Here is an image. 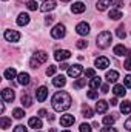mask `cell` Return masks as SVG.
<instances>
[{
	"instance_id": "f546056e",
	"label": "cell",
	"mask_w": 131,
	"mask_h": 132,
	"mask_svg": "<svg viewBox=\"0 0 131 132\" xmlns=\"http://www.w3.org/2000/svg\"><path fill=\"white\" fill-rule=\"evenodd\" d=\"M12 115H14V118H23L25 117V111L23 109H20V108H16L14 111H12Z\"/></svg>"
},
{
	"instance_id": "603a6c76",
	"label": "cell",
	"mask_w": 131,
	"mask_h": 132,
	"mask_svg": "<svg viewBox=\"0 0 131 132\" xmlns=\"http://www.w3.org/2000/svg\"><path fill=\"white\" fill-rule=\"evenodd\" d=\"M120 112L122 114H131V101L128 100H125V101H122V104H120Z\"/></svg>"
},
{
	"instance_id": "7402d4cb",
	"label": "cell",
	"mask_w": 131,
	"mask_h": 132,
	"mask_svg": "<svg viewBox=\"0 0 131 132\" xmlns=\"http://www.w3.org/2000/svg\"><path fill=\"white\" fill-rule=\"evenodd\" d=\"M3 75H5V78L12 80V78H16V77H17V71H16L14 68H8V69H5Z\"/></svg>"
},
{
	"instance_id": "d6986e66",
	"label": "cell",
	"mask_w": 131,
	"mask_h": 132,
	"mask_svg": "<svg viewBox=\"0 0 131 132\" xmlns=\"http://www.w3.org/2000/svg\"><path fill=\"white\" fill-rule=\"evenodd\" d=\"M53 85H54L56 88H62V86L66 85V78L63 77V75H57V77L53 78Z\"/></svg>"
},
{
	"instance_id": "f5cc1de1",
	"label": "cell",
	"mask_w": 131,
	"mask_h": 132,
	"mask_svg": "<svg viewBox=\"0 0 131 132\" xmlns=\"http://www.w3.org/2000/svg\"><path fill=\"white\" fill-rule=\"evenodd\" d=\"M62 2H69V0H62Z\"/></svg>"
},
{
	"instance_id": "5bb4252c",
	"label": "cell",
	"mask_w": 131,
	"mask_h": 132,
	"mask_svg": "<svg viewBox=\"0 0 131 132\" xmlns=\"http://www.w3.org/2000/svg\"><path fill=\"white\" fill-rule=\"evenodd\" d=\"M54 8H56V0H45L43 5L40 6V11L48 12V11H53Z\"/></svg>"
},
{
	"instance_id": "11a10c76",
	"label": "cell",
	"mask_w": 131,
	"mask_h": 132,
	"mask_svg": "<svg viewBox=\"0 0 131 132\" xmlns=\"http://www.w3.org/2000/svg\"><path fill=\"white\" fill-rule=\"evenodd\" d=\"M35 132H40V131H35Z\"/></svg>"
},
{
	"instance_id": "484cf974",
	"label": "cell",
	"mask_w": 131,
	"mask_h": 132,
	"mask_svg": "<svg viewBox=\"0 0 131 132\" xmlns=\"http://www.w3.org/2000/svg\"><path fill=\"white\" fill-rule=\"evenodd\" d=\"M99 86H102V78L100 77H93L90 81V88L91 89H97Z\"/></svg>"
},
{
	"instance_id": "ab89813d",
	"label": "cell",
	"mask_w": 131,
	"mask_h": 132,
	"mask_svg": "<svg viewBox=\"0 0 131 132\" xmlns=\"http://www.w3.org/2000/svg\"><path fill=\"white\" fill-rule=\"evenodd\" d=\"M85 77H90V78L96 77V71H94V69H86V71H85Z\"/></svg>"
},
{
	"instance_id": "60d3db41",
	"label": "cell",
	"mask_w": 131,
	"mask_h": 132,
	"mask_svg": "<svg viewBox=\"0 0 131 132\" xmlns=\"http://www.w3.org/2000/svg\"><path fill=\"white\" fill-rule=\"evenodd\" d=\"M54 74H56V66L49 65V68H46V75L49 77V75H54Z\"/></svg>"
},
{
	"instance_id": "7bdbcfd3",
	"label": "cell",
	"mask_w": 131,
	"mask_h": 132,
	"mask_svg": "<svg viewBox=\"0 0 131 132\" xmlns=\"http://www.w3.org/2000/svg\"><path fill=\"white\" fill-rule=\"evenodd\" d=\"M100 132H117L114 128H111V126H106V128H102V131Z\"/></svg>"
},
{
	"instance_id": "6da1fadb",
	"label": "cell",
	"mask_w": 131,
	"mask_h": 132,
	"mask_svg": "<svg viewBox=\"0 0 131 132\" xmlns=\"http://www.w3.org/2000/svg\"><path fill=\"white\" fill-rule=\"evenodd\" d=\"M51 103H53L54 111H57V112H63V111H66V109L71 106L72 100H71V95H69L68 92L62 91V92H56V94L53 95Z\"/></svg>"
},
{
	"instance_id": "ee69618b",
	"label": "cell",
	"mask_w": 131,
	"mask_h": 132,
	"mask_svg": "<svg viewBox=\"0 0 131 132\" xmlns=\"http://www.w3.org/2000/svg\"><path fill=\"white\" fill-rule=\"evenodd\" d=\"M123 68H125V69H128V71H131V59L125 60V63H123Z\"/></svg>"
},
{
	"instance_id": "7a4b0ae2",
	"label": "cell",
	"mask_w": 131,
	"mask_h": 132,
	"mask_svg": "<svg viewBox=\"0 0 131 132\" xmlns=\"http://www.w3.org/2000/svg\"><path fill=\"white\" fill-rule=\"evenodd\" d=\"M111 42H113V34L110 31H102L97 35V40H96L97 48H100V49H106L111 45Z\"/></svg>"
},
{
	"instance_id": "4316f807",
	"label": "cell",
	"mask_w": 131,
	"mask_h": 132,
	"mask_svg": "<svg viewBox=\"0 0 131 132\" xmlns=\"http://www.w3.org/2000/svg\"><path fill=\"white\" fill-rule=\"evenodd\" d=\"M127 51H128V49H127L123 45H116V46H114V54L119 55V57L123 55V54H127Z\"/></svg>"
},
{
	"instance_id": "277c9868",
	"label": "cell",
	"mask_w": 131,
	"mask_h": 132,
	"mask_svg": "<svg viewBox=\"0 0 131 132\" xmlns=\"http://www.w3.org/2000/svg\"><path fill=\"white\" fill-rule=\"evenodd\" d=\"M66 34V29H65V25H62V23H59V25H56L53 29H51V35H53V38H63Z\"/></svg>"
},
{
	"instance_id": "8fae6325",
	"label": "cell",
	"mask_w": 131,
	"mask_h": 132,
	"mask_svg": "<svg viewBox=\"0 0 131 132\" xmlns=\"http://www.w3.org/2000/svg\"><path fill=\"white\" fill-rule=\"evenodd\" d=\"M35 97H37V101H45L46 97H48V89H46V86H40V88L35 91Z\"/></svg>"
},
{
	"instance_id": "4dcf8cb0",
	"label": "cell",
	"mask_w": 131,
	"mask_h": 132,
	"mask_svg": "<svg viewBox=\"0 0 131 132\" xmlns=\"http://www.w3.org/2000/svg\"><path fill=\"white\" fill-rule=\"evenodd\" d=\"M114 121H116V115H105L103 117V125H106V126H111Z\"/></svg>"
},
{
	"instance_id": "f35d334b",
	"label": "cell",
	"mask_w": 131,
	"mask_h": 132,
	"mask_svg": "<svg viewBox=\"0 0 131 132\" xmlns=\"http://www.w3.org/2000/svg\"><path fill=\"white\" fill-rule=\"evenodd\" d=\"M123 86L125 88H131V75L123 77Z\"/></svg>"
},
{
	"instance_id": "83f0119b",
	"label": "cell",
	"mask_w": 131,
	"mask_h": 132,
	"mask_svg": "<svg viewBox=\"0 0 131 132\" xmlns=\"http://www.w3.org/2000/svg\"><path fill=\"white\" fill-rule=\"evenodd\" d=\"M123 15H122V12L119 11V9H111L110 11V19H113V20H119V19H122Z\"/></svg>"
},
{
	"instance_id": "bcb514c9",
	"label": "cell",
	"mask_w": 131,
	"mask_h": 132,
	"mask_svg": "<svg viewBox=\"0 0 131 132\" xmlns=\"http://www.w3.org/2000/svg\"><path fill=\"white\" fill-rule=\"evenodd\" d=\"M53 22H54V17H53V15H48V17L45 19V23H46V25H49V23H53Z\"/></svg>"
},
{
	"instance_id": "e575fe53",
	"label": "cell",
	"mask_w": 131,
	"mask_h": 132,
	"mask_svg": "<svg viewBox=\"0 0 131 132\" xmlns=\"http://www.w3.org/2000/svg\"><path fill=\"white\" fill-rule=\"evenodd\" d=\"M26 6H28L30 11H35V9H37V2H35V0H30V2L26 3Z\"/></svg>"
},
{
	"instance_id": "b9f144b4",
	"label": "cell",
	"mask_w": 131,
	"mask_h": 132,
	"mask_svg": "<svg viewBox=\"0 0 131 132\" xmlns=\"http://www.w3.org/2000/svg\"><path fill=\"white\" fill-rule=\"evenodd\" d=\"M14 132H26V128H25L23 125H17V126L14 128Z\"/></svg>"
},
{
	"instance_id": "8992f818",
	"label": "cell",
	"mask_w": 131,
	"mask_h": 132,
	"mask_svg": "<svg viewBox=\"0 0 131 132\" xmlns=\"http://www.w3.org/2000/svg\"><path fill=\"white\" fill-rule=\"evenodd\" d=\"M69 55H71V52H69L68 49H57V51L54 52V59H56L57 62H63L66 59H69Z\"/></svg>"
},
{
	"instance_id": "52a82bcc",
	"label": "cell",
	"mask_w": 131,
	"mask_h": 132,
	"mask_svg": "<svg viewBox=\"0 0 131 132\" xmlns=\"http://www.w3.org/2000/svg\"><path fill=\"white\" fill-rule=\"evenodd\" d=\"M2 98L5 100V101H8V103L14 101V98H16V94H14L12 88H5V89L2 91Z\"/></svg>"
},
{
	"instance_id": "c3c4849f",
	"label": "cell",
	"mask_w": 131,
	"mask_h": 132,
	"mask_svg": "<svg viewBox=\"0 0 131 132\" xmlns=\"http://www.w3.org/2000/svg\"><path fill=\"white\" fill-rule=\"evenodd\" d=\"M37 117H46V111H45V109H40V111L37 112Z\"/></svg>"
},
{
	"instance_id": "d590c367",
	"label": "cell",
	"mask_w": 131,
	"mask_h": 132,
	"mask_svg": "<svg viewBox=\"0 0 131 132\" xmlns=\"http://www.w3.org/2000/svg\"><path fill=\"white\" fill-rule=\"evenodd\" d=\"M86 97H88V98H91V100H94V98H97V97H99V92L96 91V89H91V91L86 94Z\"/></svg>"
},
{
	"instance_id": "d6a6232c",
	"label": "cell",
	"mask_w": 131,
	"mask_h": 132,
	"mask_svg": "<svg viewBox=\"0 0 131 132\" xmlns=\"http://www.w3.org/2000/svg\"><path fill=\"white\" fill-rule=\"evenodd\" d=\"M85 85H86V77H85V78H79L77 81H74V88H76V89H80V88H83Z\"/></svg>"
},
{
	"instance_id": "30bf717a",
	"label": "cell",
	"mask_w": 131,
	"mask_h": 132,
	"mask_svg": "<svg viewBox=\"0 0 131 132\" xmlns=\"http://www.w3.org/2000/svg\"><path fill=\"white\" fill-rule=\"evenodd\" d=\"M82 71H83V69H82L80 65H71L69 68H68V75L76 78V77H79V75L82 74Z\"/></svg>"
},
{
	"instance_id": "7dc6e473",
	"label": "cell",
	"mask_w": 131,
	"mask_h": 132,
	"mask_svg": "<svg viewBox=\"0 0 131 132\" xmlns=\"http://www.w3.org/2000/svg\"><path fill=\"white\" fill-rule=\"evenodd\" d=\"M100 89H102V92H103V94H106V92L110 91V88H108V85H102V86H100Z\"/></svg>"
},
{
	"instance_id": "f1b7e54d",
	"label": "cell",
	"mask_w": 131,
	"mask_h": 132,
	"mask_svg": "<svg viewBox=\"0 0 131 132\" xmlns=\"http://www.w3.org/2000/svg\"><path fill=\"white\" fill-rule=\"evenodd\" d=\"M22 104L26 106V108H30V106L33 104V98H31L28 94H23V95H22Z\"/></svg>"
},
{
	"instance_id": "681fc988",
	"label": "cell",
	"mask_w": 131,
	"mask_h": 132,
	"mask_svg": "<svg viewBox=\"0 0 131 132\" xmlns=\"http://www.w3.org/2000/svg\"><path fill=\"white\" fill-rule=\"evenodd\" d=\"M69 66H71V65H68V63H62V65L59 66V68H60V69H62V71H65V69H68V68H69Z\"/></svg>"
},
{
	"instance_id": "ffe728a7",
	"label": "cell",
	"mask_w": 131,
	"mask_h": 132,
	"mask_svg": "<svg viewBox=\"0 0 131 132\" xmlns=\"http://www.w3.org/2000/svg\"><path fill=\"white\" fill-rule=\"evenodd\" d=\"M113 92H114V95H116V97H125V94H127V91H125V86H123V85H116V86H114V89H113Z\"/></svg>"
},
{
	"instance_id": "8d00e7d4",
	"label": "cell",
	"mask_w": 131,
	"mask_h": 132,
	"mask_svg": "<svg viewBox=\"0 0 131 132\" xmlns=\"http://www.w3.org/2000/svg\"><path fill=\"white\" fill-rule=\"evenodd\" d=\"M91 129H93V128H91L88 123H82V125H80V132H91Z\"/></svg>"
},
{
	"instance_id": "4fadbf2b",
	"label": "cell",
	"mask_w": 131,
	"mask_h": 132,
	"mask_svg": "<svg viewBox=\"0 0 131 132\" xmlns=\"http://www.w3.org/2000/svg\"><path fill=\"white\" fill-rule=\"evenodd\" d=\"M30 74H26V72H20L19 75H17V83L19 85H22V86H26V85H30Z\"/></svg>"
},
{
	"instance_id": "f6af8a7d",
	"label": "cell",
	"mask_w": 131,
	"mask_h": 132,
	"mask_svg": "<svg viewBox=\"0 0 131 132\" xmlns=\"http://www.w3.org/2000/svg\"><path fill=\"white\" fill-rule=\"evenodd\" d=\"M125 129H127V131H131V117L125 121Z\"/></svg>"
},
{
	"instance_id": "836d02e7",
	"label": "cell",
	"mask_w": 131,
	"mask_h": 132,
	"mask_svg": "<svg viewBox=\"0 0 131 132\" xmlns=\"http://www.w3.org/2000/svg\"><path fill=\"white\" fill-rule=\"evenodd\" d=\"M116 34H117V37H119V38H125L127 32H125V28H123V25H120V26L116 29Z\"/></svg>"
},
{
	"instance_id": "cb8c5ba5",
	"label": "cell",
	"mask_w": 131,
	"mask_h": 132,
	"mask_svg": "<svg viewBox=\"0 0 131 132\" xmlns=\"http://www.w3.org/2000/svg\"><path fill=\"white\" fill-rule=\"evenodd\" d=\"M93 114H94V112H93V109H91L88 104H83V106H82V115H83V117L91 118V117H93Z\"/></svg>"
},
{
	"instance_id": "44dd1931",
	"label": "cell",
	"mask_w": 131,
	"mask_h": 132,
	"mask_svg": "<svg viewBox=\"0 0 131 132\" xmlns=\"http://www.w3.org/2000/svg\"><path fill=\"white\" fill-rule=\"evenodd\" d=\"M106 80H108L110 83H116V81L119 80V72H117V71H108V72H106Z\"/></svg>"
},
{
	"instance_id": "5b68a950",
	"label": "cell",
	"mask_w": 131,
	"mask_h": 132,
	"mask_svg": "<svg viewBox=\"0 0 131 132\" xmlns=\"http://www.w3.org/2000/svg\"><path fill=\"white\" fill-rule=\"evenodd\" d=\"M3 37H5L8 42L16 43V42H19V40H20V32L12 31V29H6V31H5V34H3Z\"/></svg>"
},
{
	"instance_id": "7c38bea8",
	"label": "cell",
	"mask_w": 131,
	"mask_h": 132,
	"mask_svg": "<svg viewBox=\"0 0 131 132\" xmlns=\"http://www.w3.org/2000/svg\"><path fill=\"white\" fill-rule=\"evenodd\" d=\"M85 9H86V5H85L83 2H76V3L71 6V11H72L74 14H82Z\"/></svg>"
},
{
	"instance_id": "ac0fdd59",
	"label": "cell",
	"mask_w": 131,
	"mask_h": 132,
	"mask_svg": "<svg viewBox=\"0 0 131 132\" xmlns=\"http://www.w3.org/2000/svg\"><path fill=\"white\" fill-rule=\"evenodd\" d=\"M28 23H30V15H28L26 12L19 14V17H17V25H19V26H25V25H28Z\"/></svg>"
},
{
	"instance_id": "74e56055",
	"label": "cell",
	"mask_w": 131,
	"mask_h": 132,
	"mask_svg": "<svg viewBox=\"0 0 131 132\" xmlns=\"http://www.w3.org/2000/svg\"><path fill=\"white\" fill-rule=\"evenodd\" d=\"M76 46H77L79 49H85V48L88 46V42H85V40H79V42L76 43Z\"/></svg>"
},
{
	"instance_id": "ba28073f",
	"label": "cell",
	"mask_w": 131,
	"mask_h": 132,
	"mask_svg": "<svg viewBox=\"0 0 131 132\" xmlns=\"http://www.w3.org/2000/svg\"><path fill=\"white\" fill-rule=\"evenodd\" d=\"M74 121H76V118H74V115H71V114H65V115L60 117V125H62L63 128H69L71 125H74Z\"/></svg>"
},
{
	"instance_id": "1f68e13d",
	"label": "cell",
	"mask_w": 131,
	"mask_h": 132,
	"mask_svg": "<svg viewBox=\"0 0 131 132\" xmlns=\"http://www.w3.org/2000/svg\"><path fill=\"white\" fill-rule=\"evenodd\" d=\"M0 126H2L3 129H8V128L11 126V120H9L8 117H2V120H0Z\"/></svg>"
},
{
	"instance_id": "f907efd6",
	"label": "cell",
	"mask_w": 131,
	"mask_h": 132,
	"mask_svg": "<svg viewBox=\"0 0 131 132\" xmlns=\"http://www.w3.org/2000/svg\"><path fill=\"white\" fill-rule=\"evenodd\" d=\"M114 6H116V8H120V6H122V2H120V0H116V2H114Z\"/></svg>"
},
{
	"instance_id": "3957f363",
	"label": "cell",
	"mask_w": 131,
	"mask_h": 132,
	"mask_svg": "<svg viewBox=\"0 0 131 132\" xmlns=\"http://www.w3.org/2000/svg\"><path fill=\"white\" fill-rule=\"evenodd\" d=\"M46 60H48V54H46L45 51H39V52L34 54L33 59L30 60V66H31V68H39L42 63H45Z\"/></svg>"
},
{
	"instance_id": "9c48e42d",
	"label": "cell",
	"mask_w": 131,
	"mask_h": 132,
	"mask_svg": "<svg viewBox=\"0 0 131 132\" xmlns=\"http://www.w3.org/2000/svg\"><path fill=\"white\" fill-rule=\"evenodd\" d=\"M76 32L79 34V35H88L90 34V25L86 22H80L76 26Z\"/></svg>"
},
{
	"instance_id": "816d5d0a",
	"label": "cell",
	"mask_w": 131,
	"mask_h": 132,
	"mask_svg": "<svg viewBox=\"0 0 131 132\" xmlns=\"http://www.w3.org/2000/svg\"><path fill=\"white\" fill-rule=\"evenodd\" d=\"M116 104H117V100L113 98V100H111V106H116Z\"/></svg>"
},
{
	"instance_id": "2e32d148",
	"label": "cell",
	"mask_w": 131,
	"mask_h": 132,
	"mask_svg": "<svg viewBox=\"0 0 131 132\" xmlns=\"http://www.w3.org/2000/svg\"><path fill=\"white\" fill-rule=\"evenodd\" d=\"M28 126L39 131V129L42 128V120H40V117H31V118L28 120Z\"/></svg>"
},
{
	"instance_id": "e0dca14e",
	"label": "cell",
	"mask_w": 131,
	"mask_h": 132,
	"mask_svg": "<svg viewBox=\"0 0 131 132\" xmlns=\"http://www.w3.org/2000/svg\"><path fill=\"white\" fill-rule=\"evenodd\" d=\"M110 66V60L106 57H99L96 59V68L97 69H106Z\"/></svg>"
},
{
	"instance_id": "d4e9b609",
	"label": "cell",
	"mask_w": 131,
	"mask_h": 132,
	"mask_svg": "<svg viewBox=\"0 0 131 132\" xmlns=\"http://www.w3.org/2000/svg\"><path fill=\"white\" fill-rule=\"evenodd\" d=\"M111 5V0H99L97 2V11H105Z\"/></svg>"
},
{
	"instance_id": "db71d44e",
	"label": "cell",
	"mask_w": 131,
	"mask_h": 132,
	"mask_svg": "<svg viewBox=\"0 0 131 132\" xmlns=\"http://www.w3.org/2000/svg\"><path fill=\"white\" fill-rule=\"evenodd\" d=\"M62 132H69V131H62Z\"/></svg>"
},
{
	"instance_id": "9a60e30c",
	"label": "cell",
	"mask_w": 131,
	"mask_h": 132,
	"mask_svg": "<svg viewBox=\"0 0 131 132\" xmlns=\"http://www.w3.org/2000/svg\"><path fill=\"white\" fill-rule=\"evenodd\" d=\"M106 111H108V101L99 100L97 103H96V112H99V114H105Z\"/></svg>"
}]
</instances>
